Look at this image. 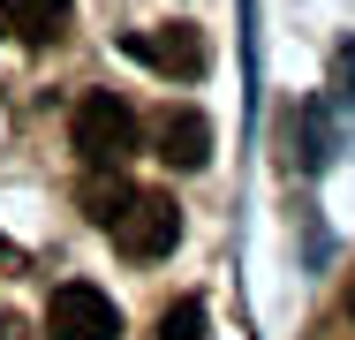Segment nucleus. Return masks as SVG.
Returning <instances> with one entry per match:
<instances>
[{"label":"nucleus","mask_w":355,"mask_h":340,"mask_svg":"<svg viewBox=\"0 0 355 340\" xmlns=\"http://www.w3.org/2000/svg\"><path fill=\"white\" fill-rule=\"evenodd\" d=\"M69 144H76V159L91 174H121L144 151V121H137V106L121 91H83L76 114H69Z\"/></svg>","instance_id":"f257e3e1"},{"label":"nucleus","mask_w":355,"mask_h":340,"mask_svg":"<svg viewBox=\"0 0 355 340\" xmlns=\"http://www.w3.org/2000/svg\"><path fill=\"white\" fill-rule=\"evenodd\" d=\"M106 235H114V250H121V257L151 265V257H166V250H174V235H182V204L166 197V189H137Z\"/></svg>","instance_id":"f03ea898"},{"label":"nucleus","mask_w":355,"mask_h":340,"mask_svg":"<svg viewBox=\"0 0 355 340\" xmlns=\"http://www.w3.org/2000/svg\"><path fill=\"white\" fill-rule=\"evenodd\" d=\"M46 340H121V310H114V295H98L91 280L53 287V303H46Z\"/></svg>","instance_id":"7ed1b4c3"},{"label":"nucleus","mask_w":355,"mask_h":340,"mask_svg":"<svg viewBox=\"0 0 355 340\" xmlns=\"http://www.w3.org/2000/svg\"><path fill=\"white\" fill-rule=\"evenodd\" d=\"M144 68H159V76H182V83H197L205 68H212V46H205V31L197 23H159V31H129L121 38Z\"/></svg>","instance_id":"20e7f679"},{"label":"nucleus","mask_w":355,"mask_h":340,"mask_svg":"<svg viewBox=\"0 0 355 340\" xmlns=\"http://www.w3.org/2000/svg\"><path fill=\"white\" fill-rule=\"evenodd\" d=\"M151 151H159L174 174H197V167L212 159V121H205L197 106H166V114L151 121Z\"/></svg>","instance_id":"39448f33"},{"label":"nucleus","mask_w":355,"mask_h":340,"mask_svg":"<svg viewBox=\"0 0 355 340\" xmlns=\"http://www.w3.org/2000/svg\"><path fill=\"white\" fill-rule=\"evenodd\" d=\"M69 23L76 0H0V31L23 46H53V38H69Z\"/></svg>","instance_id":"423d86ee"},{"label":"nucleus","mask_w":355,"mask_h":340,"mask_svg":"<svg viewBox=\"0 0 355 340\" xmlns=\"http://www.w3.org/2000/svg\"><path fill=\"white\" fill-rule=\"evenodd\" d=\"M129 197H137V182H121V174H83V189H76V204H83L98 227H114Z\"/></svg>","instance_id":"0eeeda50"},{"label":"nucleus","mask_w":355,"mask_h":340,"mask_svg":"<svg viewBox=\"0 0 355 340\" xmlns=\"http://www.w3.org/2000/svg\"><path fill=\"white\" fill-rule=\"evenodd\" d=\"M159 340H212V310H205L197 295L166 303V310H159Z\"/></svg>","instance_id":"6e6552de"},{"label":"nucleus","mask_w":355,"mask_h":340,"mask_svg":"<svg viewBox=\"0 0 355 340\" xmlns=\"http://www.w3.org/2000/svg\"><path fill=\"white\" fill-rule=\"evenodd\" d=\"M0 340H31V325H23V318H8V310H0Z\"/></svg>","instance_id":"1a4fd4ad"},{"label":"nucleus","mask_w":355,"mask_h":340,"mask_svg":"<svg viewBox=\"0 0 355 340\" xmlns=\"http://www.w3.org/2000/svg\"><path fill=\"white\" fill-rule=\"evenodd\" d=\"M0 265H23V250H15V242H8V235H0Z\"/></svg>","instance_id":"9d476101"},{"label":"nucleus","mask_w":355,"mask_h":340,"mask_svg":"<svg viewBox=\"0 0 355 340\" xmlns=\"http://www.w3.org/2000/svg\"><path fill=\"white\" fill-rule=\"evenodd\" d=\"M348 318H355V280H348Z\"/></svg>","instance_id":"9b49d317"}]
</instances>
